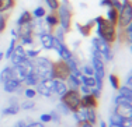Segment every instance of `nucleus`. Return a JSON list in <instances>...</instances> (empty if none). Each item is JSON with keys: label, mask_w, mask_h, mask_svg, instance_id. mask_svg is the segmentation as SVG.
Returning a JSON list of instances; mask_svg holds the SVG:
<instances>
[{"label": "nucleus", "mask_w": 132, "mask_h": 127, "mask_svg": "<svg viewBox=\"0 0 132 127\" xmlns=\"http://www.w3.org/2000/svg\"><path fill=\"white\" fill-rule=\"evenodd\" d=\"M20 112V103L18 102H14V103H9L4 109L2 110L3 116H15Z\"/></svg>", "instance_id": "obj_20"}, {"label": "nucleus", "mask_w": 132, "mask_h": 127, "mask_svg": "<svg viewBox=\"0 0 132 127\" xmlns=\"http://www.w3.org/2000/svg\"><path fill=\"white\" fill-rule=\"evenodd\" d=\"M114 105L115 106H132V98H125L121 95H117L114 98Z\"/></svg>", "instance_id": "obj_26"}, {"label": "nucleus", "mask_w": 132, "mask_h": 127, "mask_svg": "<svg viewBox=\"0 0 132 127\" xmlns=\"http://www.w3.org/2000/svg\"><path fill=\"white\" fill-rule=\"evenodd\" d=\"M111 7L119 11V10H121V7H122V3H121V0H111Z\"/></svg>", "instance_id": "obj_43"}, {"label": "nucleus", "mask_w": 132, "mask_h": 127, "mask_svg": "<svg viewBox=\"0 0 132 127\" xmlns=\"http://www.w3.org/2000/svg\"><path fill=\"white\" fill-rule=\"evenodd\" d=\"M34 71L41 80H52V60L45 56H38L32 59Z\"/></svg>", "instance_id": "obj_3"}, {"label": "nucleus", "mask_w": 132, "mask_h": 127, "mask_svg": "<svg viewBox=\"0 0 132 127\" xmlns=\"http://www.w3.org/2000/svg\"><path fill=\"white\" fill-rule=\"evenodd\" d=\"M15 32H17V39L23 38V36H31L34 35V25L31 24H26V25H20L15 28Z\"/></svg>", "instance_id": "obj_17"}, {"label": "nucleus", "mask_w": 132, "mask_h": 127, "mask_svg": "<svg viewBox=\"0 0 132 127\" xmlns=\"http://www.w3.org/2000/svg\"><path fill=\"white\" fill-rule=\"evenodd\" d=\"M56 110H58V113L61 114V116H69V114H70V110H69L68 108H66L63 103H62V102H59V103H58Z\"/></svg>", "instance_id": "obj_40"}, {"label": "nucleus", "mask_w": 132, "mask_h": 127, "mask_svg": "<svg viewBox=\"0 0 132 127\" xmlns=\"http://www.w3.org/2000/svg\"><path fill=\"white\" fill-rule=\"evenodd\" d=\"M38 38H39L41 48L45 49V50H52L53 35H52L51 32H41V34H38Z\"/></svg>", "instance_id": "obj_15"}, {"label": "nucleus", "mask_w": 132, "mask_h": 127, "mask_svg": "<svg viewBox=\"0 0 132 127\" xmlns=\"http://www.w3.org/2000/svg\"><path fill=\"white\" fill-rule=\"evenodd\" d=\"M65 82L69 89H79V87H80V80L77 77H75L73 74H69V77L66 78Z\"/></svg>", "instance_id": "obj_25"}, {"label": "nucleus", "mask_w": 132, "mask_h": 127, "mask_svg": "<svg viewBox=\"0 0 132 127\" xmlns=\"http://www.w3.org/2000/svg\"><path fill=\"white\" fill-rule=\"evenodd\" d=\"M98 126H100V127H107V123L104 122V120H100V122H98Z\"/></svg>", "instance_id": "obj_50"}, {"label": "nucleus", "mask_w": 132, "mask_h": 127, "mask_svg": "<svg viewBox=\"0 0 132 127\" xmlns=\"http://www.w3.org/2000/svg\"><path fill=\"white\" fill-rule=\"evenodd\" d=\"M80 97L81 95L77 89H68V91L59 98V102H62V103L70 110V113H73V112H77V110L80 109Z\"/></svg>", "instance_id": "obj_4"}, {"label": "nucleus", "mask_w": 132, "mask_h": 127, "mask_svg": "<svg viewBox=\"0 0 132 127\" xmlns=\"http://www.w3.org/2000/svg\"><path fill=\"white\" fill-rule=\"evenodd\" d=\"M32 21H34V18H32V15H31V11L24 10L23 13L18 15L17 21H15V25H17V27H20V25H26V24H31Z\"/></svg>", "instance_id": "obj_19"}, {"label": "nucleus", "mask_w": 132, "mask_h": 127, "mask_svg": "<svg viewBox=\"0 0 132 127\" xmlns=\"http://www.w3.org/2000/svg\"><path fill=\"white\" fill-rule=\"evenodd\" d=\"M3 59H4V53H3V52H0V61H2Z\"/></svg>", "instance_id": "obj_52"}, {"label": "nucleus", "mask_w": 132, "mask_h": 127, "mask_svg": "<svg viewBox=\"0 0 132 127\" xmlns=\"http://www.w3.org/2000/svg\"><path fill=\"white\" fill-rule=\"evenodd\" d=\"M75 25H76V29L79 31V34L83 36V38H89V36L92 35L93 28L96 27V24H94V20H90L89 23H86V24L75 23Z\"/></svg>", "instance_id": "obj_13"}, {"label": "nucleus", "mask_w": 132, "mask_h": 127, "mask_svg": "<svg viewBox=\"0 0 132 127\" xmlns=\"http://www.w3.org/2000/svg\"><path fill=\"white\" fill-rule=\"evenodd\" d=\"M34 108H35V101L34 99H27L23 103H20V109H23V110H31Z\"/></svg>", "instance_id": "obj_34"}, {"label": "nucleus", "mask_w": 132, "mask_h": 127, "mask_svg": "<svg viewBox=\"0 0 132 127\" xmlns=\"http://www.w3.org/2000/svg\"><path fill=\"white\" fill-rule=\"evenodd\" d=\"M92 48L96 49V50L101 55L104 63H105V61H111L112 57H114L111 45H108L107 42H104L103 39H100V38H97V36H94V38L92 39Z\"/></svg>", "instance_id": "obj_6"}, {"label": "nucleus", "mask_w": 132, "mask_h": 127, "mask_svg": "<svg viewBox=\"0 0 132 127\" xmlns=\"http://www.w3.org/2000/svg\"><path fill=\"white\" fill-rule=\"evenodd\" d=\"M69 74H70L69 66L65 60L59 59V60L52 61V80H62V81H66Z\"/></svg>", "instance_id": "obj_7"}, {"label": "nucleus", "mask_w": 132, "mask_h": 127, "mask_svg": "<svg viewBox=\"0 0 132 127\" xmlns=\"http://www.w3.org/2000/svg\"><path fill=\"white\" fill-rule=\"evenodd\" d=\"M121 3H122V7L119 10L118 23H117V28L119 29L132 24V2L131 0H121Z\"/></svg>", "instance_id": "obj_5"}, {"label": "nucleus", "mask_w": 132, "mask_h": 127, "mask_svg": "<svg viewBox=\"0 0 132 127\" xmlns=\"http://www.w3.org/2000/svg\"><path fill=\"white\" fill-rule=\"evenodd\" d=\"M34 88H35V91H37V95H41V97L51 98L52 95H53V94H52V89H51V88H48V87H45L41 81H39L35 87H34Z\"/></svg>", "instance_id": "obj_22"}, {"label": "nucleus", "mask_w": 132, "mask_h": 127, "mask_svg": "<svg viewBox=\"0 0 132 127\" xmlns=\"http://www.w3.org/2000/svg\"><path fill=\"white\" fill-rule=\"evenodd\" d=\"M80 113L83 119L89 122L90 124L94 126L97 123V109H80Z\"/></svg>", "instance_id": "obj_18"}, {"label": "nucleus", "mask_w": 132, "mask_h": 127, "mask_svg": "<svg viewBox=\"0 0 132 127\" xmlns=\"http://www.w3.org/2000/svg\"><path fill=\"white\" fill-rule=\"evenodd\" d=\"M10 60H11V64L13 66H18V64H24L26 61L28 60L27 55H26V48L21 46L20 43H17L14 48V52L11 53L10 56Z\"/></svg>", "instance_id": "obj_9"}, {"label": "nucleus", "mask_w": 132, "mask_h": 127, "mask_svg": "<svg viewBox=\"0 0 132 127\" xmlns=\"http://www.w3.org/2000/svg\"><path fill=\"white\" fill-rule=\"evenodd\" d=\"M77 127H94V126H93V124H90L89 122H86V120H84V122H81Z\"/></svg>", "instance_id": "obj_48"}, {"label": "nucleus", "mask_w": 132, "mask_h": 127, "mask_svg": "<svg viewBox=\"0 0 132 127\" xmlns=\"http://www.w3.org/2000/svg\"><path fill=\"white\" fill-rule=\"evenodd\" d=\"M124 85H127V87H132V74L129 73L127 76V81H125V84Z\"/></svg>", "instance_id": "obj_47"}, {"label": "nucleus", "mask_w": 132, "mask_h": 127, "mask_svg": "<svg viewBox=\"0 0 132 127\" xmlns=\"http://www.w3.org/2000/svg\"><path fill=\"white\" fill-rule=\"evenodd\" d=\"M94 24H96V32H97V38L103 39L104 42H107L108 45L117 42V34L118 28L117 25L111 24L105 17L103 15H97L94 18Z\"/></svg>", "instance_id": "obj_1"}, {"label": "nucleus", "mask_w": 132, "mask_h": 127, "mask_svg": "<svg viewBox=\"0 0 132 127\" xmlns=\"http://www.w3.org/2000/svg\"><path fill=\"white\" fill-rule=\"evenodd\" d=\"M27 127H45V124L41 123V122H31L27 124Z\"/></svg>", "instance_id": "obj_45"}, {"label": "nucleus", "mask_w": 132, "mask_h": 127, "mask_svg": "<svg viewBox=\"0 0 132 127\" xmlns=\"http://www.w3.org/2000/svg\"><path fill=\"white\" fill-rule=\"evenodd\" d=\"M20 88H23V84L15 78H10L6 82H3V91L7 94H15Z\"/></svg>", "instance_id": "obj_14"}, {"label": "nucleus", "mask_w": 132, "mask_h": 127, "mask_svg": "<svg viewBox=\"0 0 132 127\" xmlns=\"http://www.w3.org/2000/svg\"><path fill=\"white\" fill-rule=\"evenodd\" d=\"M17 43H18L17 39H15V38H11V41H10V43H9L6 52H3V53H4V59H10V56H11V53L14 52V48H15V45H17Z\"/></svg>", "instance_id": "obj_31"}, {"label": "nucleus", "mask_w": 132, "mask_h": 127, "mask_svg": "<svg viewBox=\"0 0 132 127\" xmlns=\"http://www.w3.org/2000/svg\"><path fill=\"white\" fill-rule=\"evenodd\" d=\"M52 49L56 52V53H58L59 59H62V60H65V61H69L70 59L75 57L73 52H72L70 49L66 46V43L59 42L55 36H53V41H52Z\"/></svg>", "instance_id": "obj_8"}, {"label": "nucleus", "mask_w": 132, "mask_h": 127, "mask_svg": "<svg viewBox=\"0 0 132 127\" xmlns=\"http://www.w3.org/2000/svg\"><path fill=\"white\" fill-rule=\"evenodd\" d=\"M97 108H98V99L92 94L80 97V109H97Z\"/></svg>", "instance_id": "obj_12"}, {"label": "nucleus", "mask_w": 132, "mask_h": 127, "mask_svg": "<svg viewBox=\"0 0 132 127\" xmlns=\"http://www.w3.org/2000/svg\"><path fill=\"white\" fill-rule=\"evenodd\" d=\"M107 127H125V126H122V124H114V123H108Z\"/></svg>", "instance_id": "obj_49"}, {"label": "nucleus", "mask_w": 132, "mask_h": 127, "mask_svg": "<svg viewBox=\"0 0 132 127\" xmlns=\"http://www.w3.org/2000/svg\"><path fill=\"white\" fill-rule=\"evenodd\" d=\"M13 78V74H11V66H6L3 67V70L0 71V82H6L7 80Z\"/></svg>", "instance_id": "obj_29"}, {"label": "nucleus", "mask_w": 132, "mask_h": 127, "mask_svg": "<svg viewBox=\"0 0 132 127\" xmlns=\"http://www.w3.org/2000/svg\"><path fill=\"white\" fill-rule=\"evenodd\" d=\"M49 114H51V122L53 123H61V114L58 113V110H52V112H49Z\"/></svg>", "instance_id": "obj_41"}, {"label": "nucleus", "mask_w": 132, "mask_h": 127, "mask_svg": "<svg viewBox=\"0 0 132 127\" xmlns=\"http://www.w3.org/2000/svg\"><path fill=\"white\" fill-rule=\"evenodd\" d=\"M23 95L26 97V99H34L37 97V91H35V88H32V87H24Z\"/></svg>", "instance_id": "obj_33"}, {"label": "nucleus", "mask_w": 132, "mask_h": 127, "mask_svg": "<svg viewBox=\"0 0 132 127\" xmlns=\"http://www.w3.org/2000/svg\"><path fill=\"white\" fill-rule=\"evenodd\" d=\"M17 41H20V45L21 46H32L34 45V35H31V36H23V38H20V39H17Z\"/></svg>", "instance_id": "obj_35"}, {"label": "nucleus", "mask_w": 132, "mask_h": 127, "mask_svg": "<svg viewBox=\"0 0 132 127\" xmlns=\"http://www.w3.org/2000/svg\"><path fill=\"white\" fill-rule=\"evenodd\" d=\"M80 73L83 74V76H89V77H93L94 76V70H93L92 64H84V66H81Z\"/></svg>", "instance_id": "obj_38"}, {"label": "nucleus", "mask_w": 132, "mask_h": 127, "mask_svg": "<svg viewBox=\"0 0 132 127\" xmlns=\"http://www.w3.org/2000/svg\"><path fill=\"white\" fill-rule=\"evenodd\" d=\"M59 18V27L65 31V32H70L72 31V24H73V7H72L69 0H62L59 4L58 10H56Z\"/></svg>", "instance_id": "obj_2"}, {"label": "nucleus", "mask_w": 132, "mask_h": 127, "mask_svg": "<svg viewBox=\"0 0 132 127\" xmlns=\"http://www.w3.org/2000/svg\"><path fill=\"white\" fill-rule=\"evenodd\" d=\"M118 91V95L121 97H125V98H132V88L131 87H127V85H121L119 88L117 89Z\"/></svg>", "instance_id": "obj_32"}, {"label": "nucleus", "mask_w": 132, "mask_h": 127, "mask_svg": "<svg viewBox=\"0 0 132 127\" xmlns=\"http://www.w3.org/2000/svg\"><path fill=\"white\" fill-rule=\"evenodd\" d=\"M92 67L94 70V77L104 80L105 78V63L101 57L98 56H92Z\"/></svg>", "instance_id": "obj_10"}, {"label": "nucleus", "mask_w": 132, "mask_h": 127, "mask_svg": "<svg viewBox=\"0 0 132 127\" xmlns=\"http://www.w3.org/2000/svg\"><path fill=\"white\" fill-rule=\"evenodd\" d=\"M44 23L46 25V29L48 32L53 34L56 27H59V18H58V14L56 11H51V13H46L45 17H44Z\"/></svg>", "instance_id": "obj_11"}, {"label": "nucleus", "mask_w": 132, "mask_h": 127, "mask_svg": "<svg viewBox=\"0 0 132 127\" xmlns=\"http://www.w3.org/2000/svg\"><path fill=\"white\" fill-rule=\"evenodd\" d=\"M39 122L44 123V124H45V123H51V114L49 113H42L39 116Z\"/></svg>", "instance_id": "obj_42"}, {"label": "nucleus", "mask_w": 132, "mask_h": 127, "mask_svg": "<svg viewBox=\"0 0 132 127\" xmlns=\"http://www.w3.org/2000/svg\"><path fill=\"white\" fill-rule=\"evenodd\" d=\"M14 127H18V126H15V124H14Z\"/></svg>", "instance_id": "obj_53"}, {"label": "nucleus", "mask_w": 132, "mask_h": 127, "mask_svg": "<svg viewBox=\"0 0 132 127\" xmlns=\"http://www.w3.org/2000/svg\"><path fill=\"white\" fill-rule=\"evenodd\" d=\"M114 112L122 117H132V106H115Z\"/></svg>", "instance_id": "obj_28"}, {"label": "nucleus", "mask_w": 132, "mask_h": 127, "mask_svg": "<svg viewBox=\"0 0 132 127\" xmlns=\"http://www.w3.org/2000/svg\"><path fill=\"white\" fill-rule=\"evenodd\" d=\"M45 14H46V10H45L44 6H37V7L31 11V15H32L34 20H42V18L45 17Z\"/></svg>", "instance_id": "obj_27"}, {"label": "nucleus", "mask_w": 132, "mask_h": 127, "mask_svg": "<svg viewBox=\"0 0 132 127\" xmlns=\"http://www.w3.org/2000/svg\"><path fill=\"white\" fill-rule=\"evenodd\" d=\"M68 89L69 88H68V85H66L65 81H62V80H52V94L58 95V97L61 98Z\"/></svg>", "instance_id": "obj_16"}, {"label": "nucleus", "mask_w": 132, "mask_h": 127, "mask_svg": "<svg viewBox=\"0 0 132 127\" xmlns=\"http://www.w3.org/2000/svg\"><path fill=\"white\" fill-rule=\"evenodd\" d=\"M108 82H110V85L112 87V89H117L121 87V81H119V77L117 76V74H114V73H111V74H108Z\"/></svg>", "instance_id": "obj_30"}, {"label": "nucleus", "mask_w": 132, "mask_h": 127, "mask_svg": "<svg viewBox=\"0 0 132 127\" xmlns=\"http://www.w3.org/2000/svg\"><path fill=\"white\" fill-rule=\"evenodd\" d=\"M44 2H45V4L48 6V8L51 11H56L59 4H61V0H44Z\"/></svg>", "instance_id": "obj_36"}, {"label": "nucleus", "mask_w": 132, "mask_h": 127, "mask_svg": "<svg viewBox=\"0 0 132 127\" xmlns=\"http://www.w3.org/2000/svg\"><path fill=\"white\" fill-rule=\"evenodd\" d=\"M7 21H9V15H6V13L0 14V34H3L7 28Z\"/></svg>", "instance_id": "obj_37"}, {"label": "nucleus", "mask_w": 132, "mask_h": 127, "mask_svg": "<svg viewBox=\"0 0 132 127\" xmlns=\"http://www.w3.org/2000/svg\"><path fill=\"white\" fill-rule=\"evenodd\" d=\"M26 55H27L28 59H31V60H32V59L38 57L39 55H41V49H27Z\"/></svg>", "instance_id": "obj_39"}, {"label": "nucleus", "mask_w": 132, "mask_h": 127, "mask_svg": "<svg viewBox=\"0 0 132 127\" xmlns=\"http://www.w3.org/2000/svg\"><path fill=\"white\" fill-rule=\"evenodd\" d=\"M118 14H119L118 10H115V8H112V7H107L105 18L111 24H114V25H117V23H118Z\"/></svg>", "instance_id": "obj_23"}, {"label": "nucleus", "mask_w": 132, "mask_h": 127, "mask_svg": "<svg viewBox=\"0 0 132 127\" xmlns=\"http://www.w3.org/2000/svg\"><path fill=\"white\" fill-rule=\"evenodd\" d=\"M11 36L17 39V32H15V29H11Z\"/></svg>", "instance_id": "obj_51"}, {"label": "nucleus", "mask_w": 132, "mask_h": 127, "mask_svg": "<svg viewBox=\"0 0 132 127\" xmlns=\"http://www.w3.org/2000/svg\"><path fill=\"white\" fill-rule=\"evenodd\" d=\"M90 94H92L93 97H96L97 99H100V97H101V91H98L97 88H92V91H90Z\"/></svg>", "instance_id": "obj_44"}, {"label": "nucleus", "mask_w": 132, "mask_h": 127, "mask_svg": "<svg viewBox=\"0 0 132 127\" xmlns=\"http://www.w3.org/2000/svg\"><path fill=\"white\" fill-rule=\"evenodd\" d=\"M15 7V0H0V14L7 13Z\"/></svg>", "instance_id": "obj_24"}, {"label": "nucleus", "mask_w": 132, "mask_h": 127, "mask_svg": "<svg viewBox=\"0 0 132 127\" xmlns=\"http://www.w3.org/2000/svg\"><path fill=\"white\" fill-rule=\"evenodd\" d=\"M39 81H41V78L38 77V74H37L35 71H32V73H30V74L26 77V78H24L23 85H24V87H32V88H34V87L38 84Z\"/></svg>", "instance_id": "obj_21"}, {"label": "nucleus", "mask_w": 132, "mask_h": 127, "mask_svg": "<svg viewBox=\"0 0 132 127\" xmlns=\"http://www.w3.org/2000/svg\"><path fill=\"white\" fill-rule=\"evenodd\" d=\"M100 6L101 7H111V0H100Z\"/></svg>", "instance_id": "obj_46"}]
</instances>
